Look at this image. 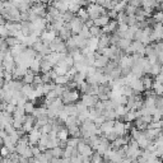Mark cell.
Here are the masks:
<instances>
[{
  "label": "cell",
  "mask_w": 163,
  "mask_h": 163,
  "mask_svg": "<svg viewBox=\"0 0 163 163\" xmlns=\"http://www.w3.org/2000/svg\"><path fill=\"white\" fill-rule=\"evenodd\" d=\"M60 98H61L64 105H72V103H75L80 100V96H79L78 89H73V91L66 89Z\"/></svg>",
  "instance_id": "obj_1"
},
{
  "label": "cell",
  "mask_w": 163,
  "mask_h": 163,
  "mask_svg": "<svg viewBox=\"0 0 163 163\" xmlns=\"http://www.w3.org/2000/svg\"><path fill=\"white\" fill-rule=\"evenodd\" d=\"M77 150H78V154L83 155V157H88V158H91V157L93 155V153H94L91 146L88 144H85L82 139H79V144L77 145Z\"/></svg>",
  "instance_id": "obj_2"
},
{
  "label": "cell",
  "mask_w": 163,
  "mask_h": 163,
  "mask_svg": "<svg viewBox=\"0 0 163 163\" xmlns=\"http://www.w3.org/2000/svg\"><path fill=\"white\" fill-rule=\"evenodd\" d=\"M80 102L87 107V108H93L96 103L98 102L97 96H89V94H82L80 96Z\"/></svg>",
  "instance_id": "obj_3"
},
{
  "label": "cell",
  "mask_w": 163,
  "mask_h": 163,
  "mask_svg": "<svg viewBox=\"0 0 163 163\" xmlns=\"http://www.w3.org/2000/svg\"><path fill=\"white\" fill-rule=\"evenodd\" d=\"M112 131L115 133L118 138H121V137H124L125 134H128L126 129H125V122L120 121V120H115V121H113V129H112Z\"/></svg>",
  "instance_id": "obj_4"
},
{
  "label": "cell",
  "mask_w": 163,
  "mask_h": 163,
  "mask_svg": "<svg viewBox=\"0 0 163 163\" xmlns=\"http://www.w3.org/2000/svg\"><path fill=\"white\" fill-rule=\"evenodd\" d=\"M98 129H100L101 134H103V135H106V134H108V133H111V131H112V129H113V121H105Z\"/></svg>",
  "instance_id": "obj_5"
},
{
  "label": "cell",
  "mask_w": 163,
  "mask_h": 163,
  "mask_svg": "<svg viewBox=\"0 0 163 163\" xmlns=\"http://www.w3.org/2000/svg\"><path fill=\"white\" fill-rule=\"evenodd\" d=\"M108 22H110V19H108L107 15H101V17H98L97 19L93 20V26L102 28V27H105V26L108 24Z\"/></svg>",
  "instance_id": "obj_6"
},
{
  "label": "cell",
  "mask_w": 163,
  "mask_h": 163,
  "mask_svg": "<svg viewBox=\"0 0 163 163\" xmlns=\"http://www.w3.org/2000/svg\"><path fill=\"white\" fill-rule=\"evenodd\" d=\"M33 79H35V74L32 73L31 70L27 69L26 75H24L23 78H22V83H23V84H28V85H31L32 83H33Z\"/></svg>",
  "instance_id": "obj_7"
},
{
  "label": "cell",
  "mask_w": 163,
  "mask_h": 163,
  "mask_svg": "<svg viewBox=\"0 0 163 163\" xmlns=\"http://www.w3.org/2000/svg\"><path fill=\"white\" fill-rule=\"evenodd\" d=\"M130 43H131V41H129V40H126V38H120V40H118V42H117L116 47L118 48V50L125 51V50H126V48L130 46Z\"/></svg>",
  "instance_id": "obj_8"
},
{
  "label": "cell",
  "mask_w": 163,
  "mask_h": 163,
  "mask_svg": "<svg viewBox=\"0 0 163 163\" xmlns=\"http://www.w3.org/2000/svg\"><path fill=\"white\" fill-rule=\"evenodd\" d=\"M68 82H69V79L65 77V75H60V77H56L55 80H54L52 83L55 84V85H66Z\"/></svg>",
  "instance_id": "obj_9"
},
{
  "label": "cell",
  "mask_w": 163,
  "mask_h": 163,
  "mask_svg": "<svg viewBox=\"0 0 163 163\" xmlns=\"http://www.w3.org/2000/svg\"><path fill=\"white\" fill-rule=\"evenodd\" d=\"M23 110H24V113H26V115H32V112L35 111L33 103H32L31 101H27V102L24 103V106H23Z\"/></svg>",
  "instance_id": "obj_10"
},
{
  "label": "cell",
  "mask_w": 163,
  "mask_h": 163,
  "mask_svg": "<svg viewBox=\"0 0 163 163\" xmlns=\"http://www.w3.org/2000/svg\"><path fill=\"white\" fill-rule=\"evenodd\" d=\"M51 153H52V158H57V159H60V158H63L64 149H61V148H59V146H56V148L51 149Z\"/></svg>",
  "instance_id": "obj_11"
},
{
  "label": "cell",
  "mask_w": 163,
  "mask_h": 163,
  "mask_svg": "<svg viewBox=\"0 0 163 163\" xmlns=\"http://www.w3.org/2000/svg\"><path fill=\"white\" fill-rule=\"evenodd\" d=\"M56 138L59 139V140H68V138H69V133H68V130L65 129V128H63L60 131H59L57 134H56Z\"/></svg>",
  "instance_id": "obj_12"
},
{
  "label": "cell",
  "mask_w": 163,
  "mask_h": 163,
  "mask_svg": "<svg viewBox=\"0 0 163 163\" xmlns=\"http://www.w3.org/2000/svg\"><path fill=\"white\" fill-rule=\"evenodd\" d=\"M10 154H12V153L9 152V149L7 148V146L3 145L2 148H0V157H2V158H8Z\"/></svg>",
  "instance_id": "obj_13"
},
{
  "label": "cell",
  "mask_w": 163,
  "mask_h": 163,
  "mask_svg": "<svg viewBox=\"0 0 163 163\" xmlns=\"http://www.w3.org/2000/svg\"><path fill=\"white\" fill-rule=\"evenodd\" d=\"M22 157H24V158L27 159H31V158H33V154H32V149H31V146H27L26 150L22 153Z\"/></svg>",
  "instance_id": "obj_14"
}]
</instances>
